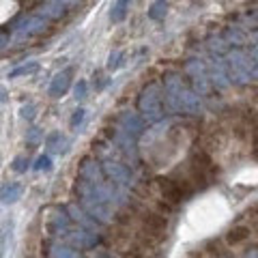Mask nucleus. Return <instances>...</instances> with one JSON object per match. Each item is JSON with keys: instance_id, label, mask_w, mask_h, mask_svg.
Listing matches in <instances>:
<instances>
[{"instance_id": "7ed1b4c3", "label": "nucleus", "mask_w": 258, "mask_h": 258, "mask_svg": "<svg viewBox=\"0 0 258 258\" xmlns=\"http://www.w3.org/2000/svg\"><path fill=\"white\" fill-rule=\"evenodd\" d=\"M249 230L247 226H232V228L226 230V245L228 247H239L243 245L245 241L249 239Z\"/></svg>"}, {"instance_id": "f03ea898", "label": "nucleus", "mask_w": 258, "mask_h": 258, "mask_svg": "<svg viewBox=\"0 0 258 258\" xmlns=\"http://www.w3.org/2000/svg\"><path fill=\"white\" fill-rule=\"evenodd\" d=\"M157 187H159V198L164 200L170 209L179 207L181 203H185V200L196 191L194 185L189 183V179L183 172H176V174H170V176H161V179L157 181Z\"/></svg>"}, {"instance_id": "f257e3e1", "label": "nucleus", "mask_w": 258, "mask_h": 258, "mask_svg": "<svg viewBox=\"0 0 258 258\" xmlns=\"http://www.w3.org/2000/svg\"><path fill=\"white\" fill-rule=\"evenodd\" d=\"M181 172L189 179V183L194 185V189H205V187H209V185L215 181V176H217L215 161L211 159V155H207L205 151L194 153L191 159L187 161V166H185Z\"/></svg>"}, {"instance_id": "20e7f679", "label": "nucleus", "mask_w": 258, "mask_h": 258, "mask_svg": "<svg viewBox=\"0 0 258 258\" xmlns=\"http://www.w3.org/2000/svg\"><path fill=\"white\" fill-rule=\"evenodd\" d=\"M123 258H147V254H144L140 247H136V245H134L132 249H127V252L123 254Z\"/></svg>"}]
</instances>
